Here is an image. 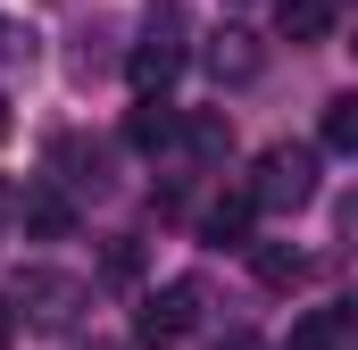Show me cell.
Returning a JSON list of instances; mask_svg holds the SVG:
<instances>
[{
	"mask_svg": "<svg viewBox=\"0 0 358 350\" xmlns=\"http://www.w3.org/2000/svg\"><path fill=\"white\" fill-rule=\"evenodd\" d=\"M325 150H358V100H325Z\"/></svg>",
	"mask_w": 358,
	"mask_h": 350,
	"instance_id": "obj_13",
	"label": "cell"
},
{
	"mask_svg": "<svg viewBox=\"0 0 358 350\" xmlns=\"http://www.w3.org/2000/svg\"><path fill=\"white\" fill-rule=\"evenodd\" d=\"M308 200H317V150H300V142H275V150H259L250 209H308Z\"/></svg>",
	"mask_w": 358,
	"mask_h": 350,
	"instance_id": "obj_2",
	"label": "cell"
},
{
	"mask_svg": "<svg viewBox=\"0 0 358 350\" xmlns=\"http://www.w3.org/2000/svg\"><path fill=\"white\" fill-rule=\"evenodd\" d=\"M50 167H59V183H76V192H108V150L84 142V134H59L50 142Z\"/></svg>",
	"mask_w": 358,
	"mask_h": 350,
	"instance_id": "obj_4",
	"label": "cell"
},
{
	"mask_svg": "<svg viewBox=\"0 0 358 350\" xmlns=\"http://www.w3.org/2000/svg\"><path fill=\"white\" fill-rule=\"evenodd\" d=\"M200 67H208V76H217V84H250V76H259V67H267V50H259V42H250V34H234V25H225V34H217V42H208V50H200Z\"/></svg>",
	"mask_w": 358,
	"mask_h": 350,
	"instance_id": "obj_5",
	"label": "cell"
},
{
	"mask_svg": "<svg viewBox=\"0 0 358 350\" xmlns=\"http://www.w3.org/2000/svg\"><path fill=\"white\" fill-rule=\"evenodd\" d=\"M176 142L192 150V159H225V150H234V125H225V108H192V117L176 125Z\"/></svg>",
	"mask_w": 358,
	"mask_h": 350,
	"instance_id": "obj_10",
	"label": "cell"
},
{
	"mask_svg": "<svg viewBox=\"0 0 358 350\" xmlns=\"http://www.w3.org/2000/svg\"><path fill=\"white\" fill-rule=\"evenodd\" d=\"M17 217H25V234H42V242H67L76 234V209H67V192H25V200H8Z\"/></svg>",
	"mask_w": 358,
	"mask_h": 350,
	"instance_id": "obj_6",
	"label": "cell"
},
{
	"mask_svg": "<svg viewBox=\"0 0 358 350\" xmlns=\"http://www.w3.org/2000/svg\"><path fill=\"white\" fill-rule=\"evenodd\" d=\"M342 342H350V309H308L283 350H342Z\"/></svg>",
	"mask_w": 358,
	"mask_h": 350,
	"instance_id": "obj_11",
	"label": "cell"
},
{
	"mask_svg": "<svg viewBox=\"0 0 358 350\" xmlns=\"http://www.w3.org/2000/svg\"><path fill=\"white\" fill-rule=\"evenodd\" d=\"M183 67H192V17H183V0H159L142 17V42L125 50V76H134L142 100H167V84H176Z\"/></svg>",
	"mask_w": 358,
	"mask_h": 350,
	"instance_id": "obj_1",
	"label": "cell"
},
{
	"mask_svg": "<svg viewBox=\"0 0 358 350\" xmlns=\"http://www.w3.org/2000/svg\"><path fill=\"white\" fill-rule=\"evenodd\" d=\"M250 217H259V209H250V192H225V200H208L200 234H208L217 251H242V242H250Z\"/></svg>",
	"mask_w": 358,
	"mask_h": 350,
	"instance_id": "obj_7",
	"label": "cell"
},
{
	"mask_svg": "<svg viewBox=\"0 0 358 350\" xmlns=\"http://www.w3.org/2000/svg\"><path fill=\"white\" fill-rule=\"evenodd\" d=\"M17 342V309H8V300H0V350Z\"/></svg>",
	"mask_w": 358,
	"mask_h": 350,
	"instance_id": "obj_14",
	"label": "cell"
},
{
	"mask_svg": "<svg viewBox=\"0 0 358 350\" xmlns=\"http://www.w3.org/2000/svg\"><path fill=\"white\" fill-rule=\"evenodd\" d=\"M92 350H117V342H92Z\"/></svg>",
	"mask_w": 358,
	"mask_h": 350,
	"instance_id": "obj_17",
	"label": "cell"
},
{
	"mask_svg": "<svg viewBox=\"0 0 358 350\" xmlns=\"http://www.w3.org/2000/svg\"><path fill=\"white\" fill-rule=\"evenodd\" d=\"M192 326H200V284H159L142 300V317H134V342L142 350H176Z\"/></svg>",
	"mask_w": 358,
	"mask_h": 350,
	"instance_id": "obj_3",
	"label": "cell"
},
{
	"mask_svg": "<svg viewBox=\"0 0 358 350\" xmlns=\"http://www.w3.org/2000/svg\"><path fill=\"white\" fill-rule=\"evenodd\" d=\"M0 225H8V183H0Z\"/></svg>",
	"mask_w": 358,
	"mask_h": 350,
	"instance_id": "obj_16",
	"label": "cell"
},
{
	"mask_svg": "<svg viewBox=\"0 0 358 350\" xmlns=\"http://www.w3.org/2000/svg\"><path fill=\"white\" fill-rule=\"evenodd\" d=\"M176 125H183L176 100H142V108L125 117V142H134V150H167V142H176Z\"/></svg>",
	"mask_w": 358,
	"mask_h": 350,
	"instance_id": "obj_9",
	"label": "cell"
},
{
	"mask_svg": "<svg viewBox=\"0 0 358 350\" xmlns=\"http://www.w3.org/2000/svg\"><path fill=\"white\" fill-rule=\"evenodd\" d=\"M275 25L292 42H325L334 34V0H275Z\"/></svg>",
	"mask_w": 358,
	"mask_h": 350,
	"instance_id": "obj_12",
	"label": "cell"
},
{
	"mask_svg": "<svg viewBox=\"0 0 358 350\" xmlns=\"http://www.w3.org/2000/svg\"><path fill=\"white\" fill-rule=\"evenodd\" d=\"M8 125H17V117H8V92H0V142H8Z\"/></svg>",
	"mask_w": 358,
	"mask_h": 350,
	"instance_id": "obj_15",
	"label": "cell"
},
{
	"mask_svg": "<svg viewBox=\"0 0 358 350\" xmlns=\"http://www.w3.org/2000/svg\"><path fill=\"white\" fill-rule=\"evenodd\" d=\"M242 251H250V275H259L267 292H292V284L308 275V259H300L292 242H242Z\"/></svg>",
	"mask_w": 358,
	"mask_h": 350,
	"instance_id": "obj_8",
	"label": "cell"
}]
</instances>
